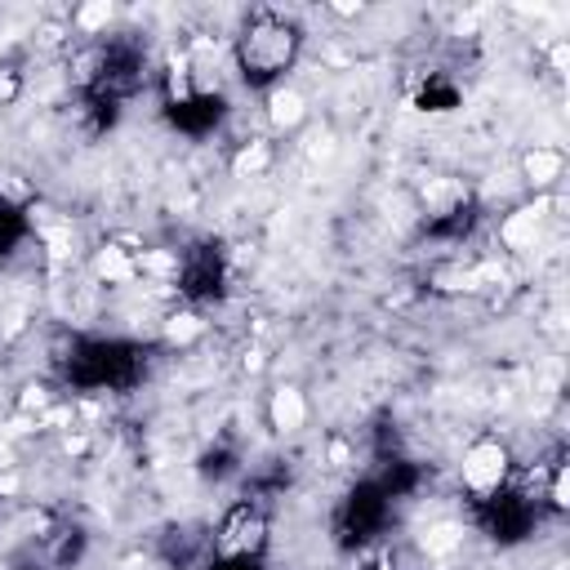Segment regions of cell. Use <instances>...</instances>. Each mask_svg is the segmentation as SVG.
<instances>
[{"instance_id": "8fae6325", "label": "cell", "mask_w": 570, "mask_h": 570, "mask_svg": "<svg viewBox=\"0 0 570 570\" xmlns=\"http://www.w3.org/2000/svg\"><path fill=\"white\" fill-rule=\"evenodd\" d=\"M196 472L205 476V481H227V476H240L245 472V463H240V450L232 445V441H214V445H205L200 450V459H196Z\"/></svg>"}, {"instance_id": "2e32d148", "label": "cell", "mask_w": 570, "mask_h": 570, "mask_svg": "<svg viewBox=\"0 0 570 570\" xmlns=\"http://www.w3.org/2000/svg\"><path fill=\"white\" fill-rule=\"evenodd\" d=\"M361 570H396V566H387V561H370V566H361Z\"/></svg>"}, {"instance_id": "ba28073f", "label": "cell", "mask_w": 570, "mask_h": 570, "mask_svg": "<svg viewBox=\"0 0 570 570\" xmlns=\"http://www.w3.org/2000/svg\"><path fill=\"white\" fill-rule=\"evenodd\" d=\"M410 102H414V111H428V116H450V111H459V107H463V85L454 80V71L432 67V71H423V76L414 80Z\"/></svg>"}, {"instance_id": "3957f363", "label": "cell", "mask_w": 570, "mask_h": 570, "mask_svg": "<svg viewBox=\"0 0 570 570\" xmlns=\"http://www.w3.org/2000/svg\"><path fill=\"white\" fill-rule=\"evenodd\" d=\"M392 517H396V503H392V499L383 494V485L365 472V476H356V481L338 494V503H334V512H330V539H334L338 552H365V548H374V543L387 539Z\"/></svg>"}, {"instance_id": "277c9868", "label": "cell", "mask_w": 570, "mask_h": 570, "mask_svg": "<svg viewBox=\"0 0 570 570\" xmlns=\"http://www.w3.org/2000/svg\"><path fill=\"white\" fill-rule=\"evenodd\" d=\"M272 552V503L240 494L223 508L218 525L209 530V557L223 561H267Z\"/></svg>"}, {"instance_id": "5b68a950", "label": "cell", "mask_w": 570, "mask_h": 570, "mask_svg": "<svg viewBox=\"0 0 570 570\" xmlns=\"http://www.w3.org/2000/svg\"><path fill=\"white\" fill-rule=\"evenodd\" d=\"M232 289V263L218 240H191L174 254V294L187 303V312L218 307Z\"/></svg>"}, {"instance_id": "7a4b0ae2", "label": "cell", "mask_w": 570, "mask_h": 570, "mask_svg": "<svg viewBox=\"0 0 570 570\" xmlns=\"http://www.w3.org/2000/svg\"><path fill=\"white\" fill-rule=\"evenodd\" d=\"M303 27H298V18L294 13H285V9H267V4H258V9H249L245 18H240V27L232 31V71H236V80L245 85V89H254V94H272V89H281L285 85V76L298 67V58H303Z\"/></svg>"}, {"instance_id": "9a60e30c", "label": "cell", "mask_w": 570, "mask_h": 570, "mask_svg": "<svg viewBox=\"0 0 570 570\" xmlns=\"http://www.w3.org/2000/svg\"><path fill=\"white\" fill-rule=\"evenodd\" d=\"M249 147H254V169H258V165L267 160V142H249ZM236 165H240V169L249 165V151H245V147H240V160H236Z\"/></svg>"}, {"instance_id": "4fadbf2b", "label": "cell", "mask_w": 570, "mask_h": 570, "mask_svg": "<svg viewBox=\"0 0 570 570\" xmlns=\"http://www.w3.org/2000/svg\"><path fill=\"white\" fill-rule=\"evenodd\" d=\"M22 89H27L22 71L18 67H0V107H13L22 98Z\"/></svg>"}, {"instance_id": "52a82bcc", "label": "cell", "mask_w": 570, "mask_h": 570, "mask_svg": "<svg viewBox=\"0 0 570 570\" xmlns=\"http://www.w3.org/2000/svg\"><path fill=\"white\" fill-rule=\"evenodd\" d=\"M512 472H517V454L499 432L472 436L459 454V494H463V503L490 499L494 490H503L512 481Z\"/></svg>"}, {"instance_id": "9c48e42d", "label": "cell", "mask_w": 570, "mask_h": 570, "mask_svg": "<svg viewBox=\"0 0 570 570\" xmlns=\"http://www.w3.org/2000/svg\"><path fill=\"white\" fill-rule=\"evenodd\" d=\"M27 240H31V214H27V205H18L13 196L0 191V263H9Z\"/></svg>"}, {"instance_id": "e0dca14e", "label": "cell", "mask_w": 570, "mask_h": 570, "mask_svg": "<svg viewBox=\"0 0 570 570\" xmlns=\"http://www.w3.org/2000/svg\"><path fill=\"white\" fill-rule=\"evenodd\" d=\"M13 570H45V566H36V561H18Z\"/></svg>"}, {"instance_id": "5bb4252c", "label": "cell", "mask_w": 570, "mask_h": 570, "mask_svg": "<svg viewBox=\"0 0 570 570\" xmlns=\"http://www.w3.org/2000/svg\"><path fill=\"white\" fill-rule=\"evenodd\" d=\"M205 570H267V561H223V557H209Z\"/></svg>"}, {"instance_id": "7c38bea8", "label": "cell", "mask_w": 570, "mask_h": 570, "mask_svg": "<svg viewBox=\"0 0 570 570\" xmlns=\"http://www.w3.org/2000/svg\"><path fill=\"white\" fill-rule=\"evenodd\" d=\"M561 174H566V151L561 147H539L534 142V151H525V183L530 187H552Z\"/></svg>"}, {"instance_id": "8992f818", "label": "cell", "mask_w": 570, "mask_h": 570, "mask_svg": "<svg viewBox=\"0 0 570 570\" xmlns=\"http://www.w3.org/2000/svg\"><path fill=\"white\" fill-rule=\"evenodd\" d=\"M468 512H472V525L490 539V543H499V548H517V543H525L530 534H534V525L548 517L517 481H508L503 490H494L490 499H476V503H468Z\"/></svg>"}, {"instance_id": "6da1fadb", "label": "cell", "mask_w": 570, "mask_h": 570, "mask_svg": "<svg viewBox=\"0 0 570 570\" xmlns=\"http://www.w3.org/2000/svg\"><path fill=\"white\" fill-rule=\"evenodd\" d=\"M53 374L67 392H138L147 370H151V347L142 338H125V334H85L71 330L58 347H53Z\"/></svg>"}, {"instance_id": "30bf717a", "label": "cell", "mask_w": 570, "mask_h": 570, "mask_svg": "<svg viewBox=\"0 0 570 570\" xmlns=\"http://www.w3.org/2000/svg\"><path fill=\"white\" fill-rule=\"evenodd\" d=\"M307 414H312V405H307V396L298 387H276L267 396V423L276 432H298L307 423Z\"/></svg>"}]
</instances>
